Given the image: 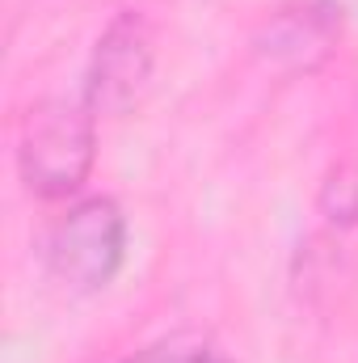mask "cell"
Masks as SVG:
<instances>
[{
    "instance_id": "obj_1",
    "label": "cell",
    "mask_w": 358,
    "mask_h": 363,
    "mask_svg": "<svg viewBox=\"0 0 358 363\" xmlns=\"http://www.w3.org/2000/svg\"><path fill=\"white\" fill-rule=\"evenodd\" d=\"M97 161V114L85 101H38L21 118L17 135V169L30 194L68 199L93 174Z\"/></svg>"
},
{
    "instance_id": "obj_4",
    "label": "cell",
    "mask_w": 358,
    "mask_h": 363,
    "mask_svg": "<svg viewBox=\"0 0 358 363\" xmlns=\"http://www.w3.org/2000/svg\"><path fill=\"white\" fill-rule=\"evenodd\" d=\"M127 363H232V359H224L202 338H165V342L144 347L139 355H131Z\"/></svg>"
},
{
    "instance_id": "obj_2",
    "label": "cell",
    "mask_w": 358,
    "mask_h": 363,
    "mask_svg": "<svg viewBox=\"0 0 358 363\" xmlns=\"http://www.w3.org/2000/svg\"><path fill=\"white\" fill-rule=\"evenodd\" d=\"M127 258V216L114 199L93 194L68 207L47 237V271L68 291H101Z\"/></svg>"
},
{
    "instance_id": "obj_3",
    "label": "cell",
    "mask_w": 358,
    "mask_h": 363,
    "mask_svg": "<svg viewBox=\"0 0 358 363\" xmlns=\"http://www.w3.org/2000/svg\"><path fill=\"white\" fill-rule=\"evenodd\" d=\"M152 72H156L152 26H148L144 13L127 9L97 38L81 101L97 118H122V114H131L144 101V93L152 89Z\"/></svg>"
},
{
    "instance_id": "obj_5",
    "label": "cell",
    "mask_w": 358,
    "mask_h": 363,
    "mask_svg": "<svg viewBox=\"0 0 358 363\" xmlns=\"http://www.w3.org/2000/svg\"><path fill=\"white\" fill-rule=\"evenodd\" d=\"M321 211L329 216V224H354L358 220V174L354 169H333V178L321 190Z\"/></svg>"
}]
</instances>
